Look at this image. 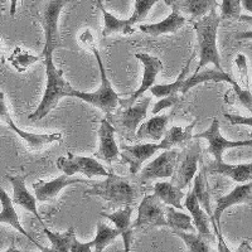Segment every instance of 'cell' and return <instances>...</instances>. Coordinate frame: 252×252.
I'll use <instances>...</instances> for the list:
<instances>
[{
  "label": "cell",
  "instance_id": "cell-49",
  "mask_svg": "<svg viewBox=\"0 0 252 252\" xmlns=\"http://www.w3.org/2000/svg\"><path fill=\"white\" fill-rule=\"evenodd\" d=\"M235 39L241 40V39H252V31H246L241 32L235 35Z\"/></svg>",
  "mask_w": 252,
  "mask_h": 252
},
{
  "label": "cell",
  "instance_id": "cell-45",
  "mask_svg": "<svg viewBox=\"0 0 252 252\" xmlns=\"http://www.w3.org/2000/svg\"><path fill=\"white\" fill-rule=\"evenodd\" d=\"M92 244L91 241L90 242H80L77 238L75 237L73 242H72V246L69 252H91Z\"/></svg>",
  "mask_w": 252,
  "mask_h": 252
},
{
  "label": "cell",
  "instance_id": "cell-55",
  "mask_svg": "<svg viewBox=\"0 0 252 252\" xmlns=\"http://www.w3.org/2000/svg\"><path fill=\"white\" fill-rule=\"evenodd\" d=\"M164 1H165L166 5H169L170 8H172V6L175 4V1H177V0H164Z\"/></svg>",
  "mask_w": 252,
  "mask_h": 252
},
{
  "label": "cell",
  "instance_id": "cell-8",
  "mask_svg": "<svg viewBox=\"0 0 252 252\" xmlns=\"http://www.w3.org/2000/svg\"><path fill=\"white\" fill-rule=\"evenodd\" d=\"M66 4V0H51L43 9L40 23L43 26L46 43L42 52H55L58 47H62L60 29H58V20L61 12Z\"/></svg>",
  "mask_w": 252,
  "mask_h": 252
},
{
  "label": "cell",
  "instance_id": "cell-46",
  "mask_svg": "<svg viewBox=\"0 0 252 252\" xmlns=\"http://www.w3.org/2000/svg\"><path fill=\"white\" fill-rule=\"evenodd\" d=\"M215 231H216V235H217V237H218V251L220 252H231V250L228 249V246H227L226 242H224L223 236H222V233H220V229L215 228Z\"/></svg>",
  "mask_w": 252,
  "mask_h": 252
},
{
  "label": "cell",
  "instance_id": "cell-12",
  "mask_svg": "<svg viewBox=\"0 0 252 252\" xmlns=\"http://www.w3.org/2000/svg\"><path fill=\"white\" fill-rule=\"evenodd\" d=\"M181 152L178 149L164 150L157 159L141 169L139 181L141 183L158 179V178H172Z\"/></svg>",
  "mask_w": 252,
  "mask_h": 252
},
{
  "label": "cell",
  "instance_id": "cell-10",
  "mask_svg": "<svg viewBox=\"0 0 252 252\" xmlns=\"http://www.w3.org/2000/svg\"><path fill=\"white\" fill-rule=\"evenodd\" d=\"M194 140L199 139H206L208 141V153L215 157V161H222V155L224 150L232 149V148H242V146H252L251 140H242V141H229L220 135V121L217 118L212 120V124L208 129L203 132L193 135Z\"/></svg>",
  "mask_w": 252,
  "mask_h": 252
},
{
  "label": "cell",
  "instance_id": "cell-1",
  "mask_svg": "<svg viewBox=\"0 0 252 252\" xmlns=\"http://www.w3.org/2000/svg\"><path fill=\"white\" fill-rule=\"evenodd\" d=\"M53 52L47 51L42 52V56L44 58V64H46V76H47V86L44 91L43 97L40 101L39 106L37 107L33 114L28 116L31 121L42 120L47 114L52 111L58 105L60 100L66 96H71L73 87L71 83L67 82L63 78V71L58 69L53 63Z\"/></svg>",
  "mask_w": 252,
  "mask_h": 252
},
{
  "label": "cell",
  "instance_id": "cell-6",
  "mask_svg": "<svg viewBox=\"0 0 252 252\" xmlns=\"http://www.w3.org/2000/svg\"><path fill=\"white\" fill-rule=\"evenodd\" d=\"M154 227H168L165 207L155 194L145 195L139 204L138 217L131 223V228L135 232V231L154 228Z\"/></svg>",
  "mask_w": 252,
  "mask_h": 252
},
{
  "label": "cell",
  "instance_id": "cell-28",
  "mask_svg": "<svg viewBox=\"0 0 252 252\" xmlns=\"http://www.w3.org/2000/svg\"><path fill=\"white\" fill-rule=\"evenodd\" d=\"M194 181H193V189L192 192L194 193L195 198H197L198 203L201 204L202 208L206 211L207 215L211 217V222H212L213 227H217L216 222L213 220L212 216V208H211V193H209V188H208V181H207V170L206 168H202L198 174H195V177L193 178Z\"/></svg>",
  "mask_w": 252,
  "mask_h": 252
},
{
  "label": "cell",
  "instance_id": "cell-42",
  "mask_svg": "<svg viewBox=\"0 0 252 252\" xmlns=\"http://www.w3.org/2000/svg\"><path fill=\"white\" fill-rule=\"evenodd\" d=\"M226 120H228L232 125H246L251 126L252 127V116H240V115H231V114H224L223 115Z\"/></svg>",
  "mask_w": 252,
  "mask_h": 252
},
{
  "label": "cell",
  "instance_id": "cell-27",
  "mask_svg": "<svg viewBox=\"0 0 252 252\" xmlns=\"http://www.w3.org/2000/svg\"><path fill=\"white\" fill-rule=\"evenodd\" d=\"M174 8L179 10V13L189 15L192 19H201L209 12L216 10L218 3L216 0H177Z\"/></svg>",
  "mask_w": 252,
  "mask_h": 252
},
{
  "label": "cell",
  "instance_id": "cell-52",
  "mask_svg": "<svg viewBox=\"0 0 252 252\" xmlns=\"http://www.w3.org/2000/svg\"><path fill=\"white\" fill-rule=\"evenodd\" d=\"M17 4L18 0H10V17H14L17 13Z\"/></svg>",
  "mask_w": 252,
  "mask_h": 252
},
{
  "label": "cell",
  "instance_id": "cell-11",
  "mask_svg": "<svg viewBox=\"0 0 252 252\" xmlns=\"http://www.w3.org/2000/svg\"><path fill=\"white\" fill-rule=\"evenodd\" d=\"M135 58L140 61L144 64V73H143V81H141V85L134 94L130 96L127 100H119L123 107H129L132 106L138 98H140L143 96V94L148 90H150V87L154 86L155 80H157L158 75L160 73L161 69H163V62H161L159 58L153 57V56L146 55V53H136Z\"/></svg>",
  "mask_w": 252,
  "mask_h": 252
},
{
  "label": "cell",
  "instance_id": "cell-9",
  "mask_svg": "<svg viewBox=\"0 0 252 252\" xmlns=\"http://www.w3.org/2000/svg\"><path fill=\"white\" fill-rule=\"evenodd\" d=\"M57 168L66 174L67 177H72L76 173L86 175L89 178L94 177H107L109 172L103 168L102 164L97 161V159L89 157H77L69 153L68 158L60 157L57 159Z\"/></svg>",
  "mask_w": 252,
  "mask_h": 252
},
{
  "label": "cell",
  "instance_id": "cell-47",
  "mask_svg": "<svg viewBox=\"0 0 252 252\" xmlns=\"http://www.w3.org/2000/svg\"><path fill=\"white\" fill-rule=\"evenodd\" d=\"M236 252H252V246L251 244H250V241L247 240L242 241Z\"/></svg>",
  "mask_w": 252,
  "mask_h": 252
},
{
  "label": "cell",
  "instance_id": "cell-5",
  "mask_svg": "<svg viewBox=\"0 0 252 252\" xmlns=\"http://www.w3.org/2000/svg\"><path fill=\"white\" fill-rule=\"evenodd\" d=\"M150 103H152V97L145 96L136 101L132 106L124 107V110H119L116 114L112 112L107 115V120L124 138L127 140H135V134H136L139 124L146 118Z\"/></svg>",
  "mask_w": 252,
  "mask_h": 252
},
{
  "label": "cell",
  "instance_id": "cell-56",
  "mask_svg": "<svg viewBox=\"0 0 252 252\" xmlns=\"http://www.w3.org/2000/svg\"><path fill=\"white\" fill-rule=\"evenodd\" d=\"M40 252H53L52 249H48V247H44L43 250H40Z\"/></svg>",
  "mask_w": 252,
  "mask_h": 252
},
{
  "label": "cell",
  "instance_id": "cell-17",
  "mask_svg": "<svg viewBox=\"0 0 252 252\" xmlns=\"http://www.w3.org/2000/svg\"><path fill=\"white\" fill-rule=\"evenodd\" d=\"M8 179L13 187V204H17L28 212L33 213L42 223V226L46 227L37 209V198L27 189L26 178L22 177V175H8Z\"/></svg>",
  "mask_w": 252,
  "mask_h": 252
},
{
  "label": "cell",
  "instance_id": "cell-4",
  "mask_svg": "<svg viewBox=\"0 0 252 252\" xmlns=\"http://www.w3.org/2000/svg\"><path fill=\"white\" fill-rule=\"evenodd\" d=\"M94 55L96 56V60H97L98 67H100V73H101V85L100 89L96 92H82L77 91V90H73L72 91L71 97H77L80 100L86 101V102L91 103L94 106L98 107L100 110H102L106 115L112 114L115 110L118 109L119 100H120V94L118 92H115L114 89L111 86V82H110L109 77H107V73L105 71V67H103L102 60H101L100 52L97 48L92 49Z\"/></svg>",
  "mask_w": 252,
  "mask_h": 252
},
{
  "label": "cell",
  "instance_id": "cell-50",
  "mask_svg": "<svg viewBox=\"0 0 252 252\" xmlns=\"http://www.w3.org/2000/svg\"><path fill=\"white\" fill-rule=\"evenodd\" d=\"M241 8L252 14V0H241Z\"/></svg>",
  "mask_w": 252,
  "mask_h": 252
},
{
  "label": "cell",
  "instance_id": "cell-2",
  "mask_svg": "<svg viewBox=\"0 0 252 252\" xmlns=\"http://www.w3.org/2000/svg\"><path fill=\"white\" fill-rule=\"evenodd\" d=\"M83 194L101 197L114 206L124 208L126 206L134 207L135 202L141 195V189L127 178L109 173L105 181L92 183L91 188L85 190Z\"/></svg>",
  "mask_w": 252,
  "mask_h": 252
},
{
  "label": "cell",
  "instance_id": "cell-24",
  "mask_svg": "<svg viewBox=\"0 0 252 252\" xmlns=\"http://www.w3.org/2000/svg\"><path fill=\"white\" fill-rule=\"evenodd\" d=\"M198 121L194 120L188 126H172L168 131L165 132L164 138L160 140V145L163 150H170L174 148H182L184 149L188 144L193 140V129L197 125Z\"/></svg>",
  "mask_w": 252,
  "mask_h": 252
},
{
  "label": "cell",
  "instance_id": "cell-21",
  "mask_svg": "<svg viewBox=\"0 0 252 252\" xmlns=\"http://www.w3.org/2000/svg\"><path fill=\"white\" fill-rule=\"evenodd\" d=\"M0 203H1V212H0V223H6L9 226H12L13 228L17 229L18 232L22 233L23 236H26L29 241H32L33 244L37 247H39L40 250H43L44 247L37 242L34 238L32 237L26 229L23 228V226L20 224L19 217H18V213L14 208V204H13L12 197H9L8 193L4 190L3 188H0Z\"/></svg>",
  "mask_w": 252,
  "mask_h": 252
},
{
  "label": "cell",
  "instance_id": "cell-16",
  "mask_svg": "<svg viewBox=\"0 0 252 252\" xmlns=\"http://www.w3.org/2000/svg\"><path fill=\"white\" fill-rule=\"evenodd\" d=\"M241 203L252 204V182L237 186L231 193L223 195V197L217 198V201H216V208L215 211H213L212 218L216 222V224H217L218 228H220V216H222V213H223L227 208H229V207Z\"/></svg>",
  "mask_w": 252,
  "mask_h": 252
},
{
  "label": "cell",
  "instance_id": "cell-38",
  "mask_svg": "<svg viewBox=\"0 0 252 252\" xmlns=\"http://www.w3.org/2000/svg\"><path fill=\"white\" fill-rule=\"evenodd\" d=\"M220 19H240L241 0H222Z\"/></svg>",
  "mask_w": 252,
  "mask_h": 252
},
{
  "label": "cell",
  "instance_id": "cell-13",
  "mask_svg": "<svg viewBox=\"0 0 252 252\" xmlns=\"http://www.w3.org/2000/svg\"><path fill=\"white\" fill-rule=\"evenodd\" d=\"M159 150H163L160 144L146 143L138 145H123L120 157L124 163L130 165V173L136 175L141 170V166L149 158H152Z\"/></svg>",
  "mask_w": 252,
  "mask_h": 252
},
{
  "label": "cell",
  "instance_id": "cell-33",
  "mask_svg": "<svg viewBox=\"0 0 252 252\" xmlns=\"http://www.w3.org/2000/svg\"><path fill=\"white\" fill-rule=\"evenodd\" d=\"M193 58H194V56H192V57L189 58L188 63L183 67L181 75L178 76V78L174 81V82L169 83V85H154V86L150 87V92H152L154 96L160 98L166 97V96H170V94H179L182 90V85H183L184 80H186L187 76H188L189 73V64H190Z\"/></svg>",
  "mask_w": 252,
  "mask_h": 252
},
{
  "label": "cell",
  "instance_id": "cell-23",
  "mask_svg": "<svg viewBox=\"0 0 252 252\" xmlns=\"http://www.w3.org/2000/svg\"><path fill=\"white\" fill-rule=\"evenodd\" d=\"M187 23V18L179 13L177 8L172 6V14L168 15L164 20L155 24H144L140 26V31L146 34L157 37V35L168 34V33H175Z\"/></svg>",
  "mask_w": 252,
  "mask_h": 252
},
{
  "label": "cell",
  "instance_id": "cell-3",
  "mask_svg": "<svg viewBox=\"0 0 252 252\" xmlns=\"http://www.w3.org/2000/svg\"><path fill=\"white\" fill-rule=\"evenodd\" d=\"M220 20L222 19L217 12L212 10L201 19L193 22L198 40V52H199V63L195 72H201V69L209 63L215 64L218 71H222L217 48V32Z\"/></svg>",
  "mask_w": 252,
  "mask_h": 252
},
{
  "label": "cell",
  "instance_id": "cell-20",
  "mask_svg": "<svg viewBox=\"0 0 252 252\" xmlns=\"http://www.w3.org/2000/svg\"><path fill=\"white\" fill-rule=\"evenodd\" d=\"M134 211L132 206H126L124 208H120L115 213H101V216L111 222H114L116 228L120 229V232L123 236L124 247H125V252H130L131 250V242L132 236H134V229L131 228V215Z\"/></svg>",
  "mask_w": 252,
  "mask_h": 252
},
{
  "label": "cell",
  "instance_id": "cell-7",
  "mask_svg": "<svg viewBox=\"0 0 252 252\" xmlns=\"http://www.w3.org/2000/svg\"><path fill=\"white\" fill-rule=\"evenodd\" d=\"M181 157L182 160L179 165H175L170 183L183 190L190 184V182L198 172V163L201 160V144H199V141L194 140L189 148L186 146L184 152H181Z\"/></svg>",
  "mask_w": 252,
  "mask_h": 252
},
{
  "label": "cell",
  "instance_id": "cell-36",
  "mask_svg": "<svg viewBox=\"0 0 252 252\" xmlns=\"http://www.w3.org/2000/svg\"><path fill=\"white\" fill-rule=\"evenodd\" d=\"M174 233L184 241L188 252H212L208 241L202 236L190 232H182V231H174Z\"/></svg>",
  "mask_w": 252,
  "mask_h": 252
},
{
  "label": "cell",
  "instance_id": "cell-54",
  "mask_svg": "<svg viewBox=\"0 0 252 252\" xmlns=\"http://www.w3.org/2000/svg\"><path fill=\"white\" fill-rule=\"evenodd\" d=\"M4 252H27V251H20V250H18L17 247L14 246V242H13V244L10 245V247H9V249Z\"/></svg>",
  "mask_w": 252,
  "mask_h": 252
},
{
  "label": "cell",
  "instance_id": "cell-48",
  "mask_svg": "<svg viewBox=\"0 0 252 252\" xmlns=\"http://www.w3.org/2000/svg\"><path fill=\"white\" fill-rule=\"evenodd\" d=\"M236 94L235 92H233V90H229L228 92H227L226 94H224V102L228 103V105H233V103L236 102Z\"/></svg>",
  "mask_w": 252,
  "mask_h": 252
},
{
  "label": "cell",
  "instance_id": "cell-15",
  "mask_svg": "<svg viewBox=\"0 0 252 252\" xmlns=\"http://www.w3.org/2000/svg\"><path fill=\"white\" fill-rule=\"evenodd\" d=\"M115 130L107 119L101 120L100 129H98V138H100V148L94 157L98 160H103L105 163L111 164L120 157V149L118 143L115 140Z\"/></svg>",
  "mask_w": 252,
  "mask_h": 252
},
{
  "label": "cell",
  "instance_id": "cell-34",
  "mask_svg": "<svg viewBox=\"0 0 252 252\" xmlns=\"http://www.w3.org/2000/svg\"><path fill=\"white\" fill-rule=\"evenodd\" d=\"M121 232L119 228H111L106 223H103L102 220L97 222V235L94 240L91 241L92 249H94V252H103L106 249L107 245L114 242L115 238L120 236Z\"/></svg>",
  "mask_w": 252,
  "mask_h": 252
},
{
  "label": "cell",
  "instance_id": "cell-19",
  "mask_svg": "<svg viewBox=\"0 0 252 252\" xmlns=\"http://www.w3.org/2000/svg\"><path fill=\"white\" fill-rule=\"evenodd\" d=\"M204 168L208 173L224 175V177L231 178L232 181L237 182V183L245 184L252 182V163L231 165V164H226L223 160L212 161Z\"/></svg>",
  "mask_w": 252,
  "mask_h": 252
},
{
  "label": "cell",
  "instance_id": "cell-26",
  "mask_svg": "<svg viewBox=\"0 0 252 252\" xmlns=\"http://www.w3.org/2000/svg\"><path fill=\"white\" fill-rule=\"evenodd\" d=\"M203 82H228L233 85L236 81L228 73L223 71H218V69H206V71L202 72H194V75L184 80L183 85H182L181 94H186L192 87Z\"/></svg>",
  "mask_w": 252,
  "mask_h": 252
},
{
  "label": "cell",
  "instance_id": "cell-43",
  "mask_svg": "<svg viewBox=\"0 0 252 252\" xmlns=\"http://www.w3.org/2000/svg\"><path fill=\"white\" fill-rule=\"evenodd\" d=\"M10 120H12V116H10V112H9L8 105H6L5 94L3 91H0V121H3L8 125Z\"/></svg>",
  "mask_w": 252,
  "mask_h": 252
},
{
  "label": "cell",
  "instance_id": "cell-44",
  "mask_svg": "<svg viewBox=\"0 0 252 252\" xmlns=\"http://www.w3.org/2000/svg\"><path fill=\"white\" fill-rule=\"evenodd\" d=\"M80 42L85 47L90 48L92 51L94 48H96V43H94V38L92 35L91 31L90 29H85L80 34Z\"/></svg>",
  "mask_w": 252,
  "mask_h": 252
},
{
  "label": "cell",
  "instance_id": "cell-37",
  "mask_svg": "<svg viewBox=\"0 0 252 252\" xmlns=\"http://www.w3.org/2000/svg\"><path fill=\"white\" fill-rule=\"evenodd\" d=\"M159 0H135V8L134 13L131 17L129 18V24L134 27L135 24L143 23L144 20L146 19L149 12L152 10L153 6L158 3Z\"/></svg>",
  "mask_w": 252,
  "mask_h": 252
},
{
  "label": "cell",
  "instance_id": "cell-31",
  "mask_svg": "<svg viewBox=\"0 0 252 252\" xmlns=\"http://www.w3.org/2000/svg\"><path fill=\"white\" fill-rule=\"evenodd\" d=\"M165 213L166 223L173 231L195 233V227L193 226L192 216H188L183 212H178L174 207H166Z\"/></svg>",
  "mask_w": 252,
  "mask_h": 252
},
{
  "label": "cell",
  "instance_id": "cell-18",
  "mask_svg": "<svg viewBox=\"0 0 252 252\" xmlns=\"http://www.w3.org/2000/svg\"><path fill=\"white\" fill-rule=\"evenodd\" d=\"M184 208H187L190 212V216L193 218V223H194L195 229L198 231V235L206 238L207 241L215 240V236L212 235V231H211V227H209L211 217L207 215L206 211L201 207V204L198 203L197 198H195L194 193L192 190L188 192V194L186 195Z\"/></svg>",
  "mask_w": 252,
  "mask_h": 252
},
{
  "label": "cell",
  "instance_id": "cell-35",
  "mask_svg": "<svg viewBox=\"0 0 252 252\" xmlns=\"http://www.w3.org/2000/svg\"><path fill=\"white\" fill-rule=\"evenodd\" d=\"M39 60V56L32 55L31 52L22 48V47H17V48L13 49V52L8 57V62L10 63L13 68L17 72H19V73L26 72L29 67L33 66V64H34L35 62H38Z\"/></svg>",
  "mask_w": 252,
  "mask_h": 252
},
{
  "label": "cell",
  "instance_id": "cell-29",
  "mask_svg": "<svg viewBox=\"0 0 252 252\" xmlns=\"http://www.w3.org/2000/svg\"><path fill=\"white\" fill-rule=\"evenodd\" d=\"M154 194L157 195L164 204L172 206L177 209H183L184 206L182 204V199L186 197L184 192L170 182H159L153 187Z\"/></svg>",
  "mask_w": 252,
  "mask_h": 252
},
{
  "label": "cell",
  "instance_id": "cell-14",
  "mask_svg": "<svg viewBox=\"0 0 252 252\" xmlns=\"http://www.w3.org/2000/svg\"><path fill=\"white\" fill-rule=\"evenodd\" d=\"M72 184H91L86 179H80V178H69L66 174L61 175L57 179L51 182H44L42 179L33 183V189H34L35 198L39 202H49L55 201L57 195L63 188L72 186Z\"/></svg>",
  "mask_w": 252,
  "mask_h": 252
},
{
  "label": "cell",
  "instance_id": "cell-25",
  "mask_svg": "<svg viewBox=\"0 0 252 252\" xmlns=\"http://www.w3.org/2000/svg\"><path fill=\"white\" fill-rule=\"evenodd\" d=\"M8 126L15 134H18L20 138L23 139L24 143H26L27 148H28L31 152H39L42 150L46 145L51 143H55V141H62L63 136L61 132H55V134H33V132L24 131V130L19 129L13 120H10L8 123Z\"/></svg>",
  "mask_w": 252,
  "mask_h": 252
},
{
  "label": "cell",
  "instance_id": "cell-40",
  "mask_svg": "<svg viewBox=\"0 0 252 252\" xmlns=\"http://www.w3.org/2000/svg\"><path fill=\"white\" fill-rule=\"evenodd\" d=\"M232 90L236 94V98L240 101V103L245 109L249 110L252 114V94L249 90H245L238 85L237 82H235L232 85Z\"/></svg>",
  "mask_w": 252,
  "mask_h": 252
},
{
  "label": "cell",
  "instance_id": "cell-53",
  "mask_svg": "<svg viewBox=\"0 0 252 252\" xmlns=\"http://www.w3.org/2000/svg\"><path fill=\"white\" fill-rule=\"evenodd\" d=\"M238 20L245 22V23H249L250 26H252V15H241Z\"/></svg>",
  "mask_w": 252,
  "mask_h": 252
},
{
  "label": "cell",
  "instance_id": "cell-39",
  "mask_svg": "<svg viewBox=\"0 0 252 252\" xmlns=\"http://www.w3.org/2000/svg\"><path fill=\"white\" fill-rule=\"evenodd\" d=\"M235 66L236 68H237L240 82L242 83V86L245 87V90H249L250 76H249V64H247L246 56L242 55V53H238L235 58Z\"/></svg>",
  "mask_w": 252,
  "mask_h": 252
},
{
  "label": "cell",
  "instance_id": "cell-30",
  "mask_svg": "<svg viewBox=\"0 0 252 252\" xmlns=\"http://www.w3.org/2000/svg\"><path fill=\"white\" fill-rule=\"evenodd\" d=\"M101 12L103 15V22H105V27H103L102 35L103 37H109V35L114 34V33H121V34H131L132 27L129 24L127 19H119L111 13H109L106 9L103 8L101 0L98 1Z\"/></svg>",
  "mask_w": 252,
  "mask_h": 252
},
{
  "label": "cell",
  "instance_id": "cell-32",
  "mask_svg": "<svg viewBox=\"0 0 252 252\" xmlns=\"http://www.w3.org/2000/svg\"><path fill=\"white\" fill-rule=\"evenodd\" d=\"M43 232L48 237L49 242L52 245V251L53 252H69L72 246V242L75 240V227H69L66 232H52L51 229L43 227Z\"/></svg>",
  "mask_w": 252,
  "mask_h": 252
},
{
  "label": "cell",
  "instance_id": "cell-22",
  "mask_svg": "<svg viewBox=\"0 0 252 252\" xmlns=\"http://www.w3.org/2000/svg\"><path fill=\"white\" fill-rule=\"evenodd\" d=\"M169 115H160V116H153L148 121L140 125L139 130L135 134L136 140H150L158 143L164 138L165 132L168 131V124H169Z\"/></svg>",
  "mask_w": 252,
  "mask_h": 252
},
{
  "label": "cell",
  "instance_id": "cell-41",
  "mask_svg": "<svg viewBox=\"0 0 252 252\" xmlns=\"http://www.w3.org/2000/svg\"><path fill=\"white\" fill-rule=\"evenodd\" d=\"M179 101H181V97L178 96V94H170V96H166V97H161V100L153 106V115H157L160 111H163V110L175 106L177 103H179Z\"/></svg>",
  "mask_w": 252,
  "mask_h": 252
},
{
  "label": "cell",
  "instance_id": "cell-51",
  "mask_svg": "<svg viewBox=\"0 0 252 252\" xmlns=\"http://www.w3.org/2000/svg\"><path fill=\"white\" fill-rule=\"evenodd\" d=\"M5 55H6V46L3 42V39L0 38V62H4Z\"/></svg>",
  "mask_w": 252,
  "mask_h": 252
}]
</instances>
